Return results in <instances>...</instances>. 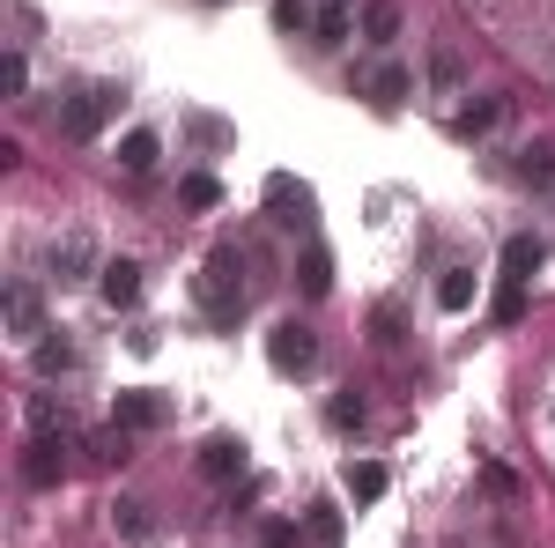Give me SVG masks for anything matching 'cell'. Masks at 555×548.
Segmentation results:
<instances>
[{
    "mask_svg": "<svg viewBox=\"0 0 555 548\" xmlns=\"http://www.w3.org/2000/svg\"><path fill=\"white\" fill-rule=\"evenodd\" d=\"M96 290H104V304H112V311H127L133 296H141V267H133V259H112V267L96 275Z\"/></svg>",
    "mask_w": 555,
    "mask_h": 548,
    "instance_id": "obj_10",
    "label": "cell"
},
{
    "mask_svg": "<svg viewBox=\"0 0 555 548\" xmlns=\"http://www.w3.org/2000/svg\"><path fill=\"white\" fill-rule=\"evenodd\" d=\"M518 178H533V186H548V178H555V149H548V141L518 149Z\"/></svg>",
    "mask_w": 555,
    "mask_h": 548,
    "instance_id": "obj_19",
    "label": "cell"
},
{
    "mask_svg": "<svg viewBox=\"0 0 555 548\" xmlns=\"http://www.w3.org/2000/svg\"><path fill=\"white\" fill-rule=\"evenodd\" d=\"M185 133H193V141H230V127H222V119H208V112H193V119H185Z\"/></svg>",
    "mask_w": 555,
    "mask_h": 548,
    "instance_id": "obj_29",
    "label": "cell"
},
{
    "mask_svg": "<svg viewBox=\"0 0 555 548\" xmlns=\"http://www.w3.org/2000/svg\"><path fill=\"white\" fill-rule=\"evenodd\" d=\"M267 208H274V222H311V186L289 178V170H274L267 178Z\"/></svg>",
    "mask_w": 555,
    "mask_h": 548,
    "instance_id": "obj_6",
    "label": "cell"
},
{
    "mask_svg": "<svg viewBox=\"0 0 555 548\" xmlns=\"http://www.w3.org/2000/svg\"><path fill=\"white\" fill-rule=\"evenodd\" d=\"M267 364H274V371H289V379H304V371L319 364V334L297 327V319H282V327L267 334Z\"/></svg>",
    "mask_w": 555,
    "mask_h": 548,
    "instance_id": "obj_4",
    "label": "cell"
},
{
    "mask_svg": "<svg viewBox=\"0 0 555 548\" xmlns=\"http://www.w3.org/2000/svg\"><path fill=\"white\" fill-rule=\"evenodd\" d=\"M371 104H400V97H408V89H415V75H408V67H392V60H378V67H371Z\"/></svg>",
    "mask_w": 555,
    "mask_h": 548,
    "instance_id": "obj_11",
    "label": "cell"
},
{
    "mask_svg": "<svg viewBox=\"0 0 555 548\" xmlns=\"http://www.w3.org/2000/svg\"><path fill=\"white\" fill-rule=\"evenodd\" d=\"M44 275H52L60 290H67V282H89V275H104V267H96V238H89V230H60V238L44 245Z\"/></svg>",
    "mask_w": 555,
    "mask_h": 548,
    "instance_id": "obj_3",
    "label": "cell"
},
{
    "mask_svg": "<svg viewBox=\"0 0 555 548\" xmlns=\"http://www.w3.org/2000/svg\"><path fill=\"white\" fill-rule=\"evenodd\" d=\"M363 38H371V44L400 38V8H392V0H371V8H363Z\"/></svg>",
    "mask_w": 555,
    "mask_h": 548,
    "instance_id": "obj_14",
    "label": "cell"
},
{
    "mask_svg": "<svg viewBox=\"0 0 555 548\" xmlns=\"http://www.w3.org/2000/svg\"><path fill=\"white\" fill-rule=\"evenodd\" d=\"M348 497H356V505H378L385 497V467L378 460H348Z\"/></svg>",
    "mask_w": 555,
    "mask_h": 548,
    "instance_id": "obj_12",
    "label": "cell"
},
{
    "mask_svg": "<svg viewBox=\"0 0 555 548\" xmlns=\"http://www.w3.org/2000/svg\"><path fill=\"white\" fill-rule=\"evenodd\" d=\"M185 201H193V208H215V201H222V186H215L208 170H193V178H185Z\"/></svg>",
    "mask_w": 555,
    "mask_h": 548,
    "instance_id": "obj_26",
    "label": "cell"
},
{
    "mask_svg": "<svg viewBox=\"0 0 555 548\" xmlns=\"http://www.w3.org/2000/svg\"><path fill=\"white\" fill-rule=\"evenodd\" d=\"M8 334H44V304H38V290H30V282H15V290H8Z\"/></svg>",
    "mask_w": 555,
    "mask_h": 548,
    "instance_id": "obj_9",
    "label": "cell"
},
{
    "mask_svg": "<svg viewBox=\"0 0 555 548\" xmlns=\"http://www.w3.org/2000/svg\"><path fill=\"white\" fill-rule=\"evenodd\" d=\"M75 364H82V348H75L67 334H60V341H38V371H44V379H67Z\"/></svg>",
    "mask_w": 555,
    "mask_h": 548,
    "instance_id": "obj_13",
    "label": "cell"
},
{
    "mask_svg": "<svg viewBox=\"0 0 555 548\" xmlns=\"http://www.w3.org/2000/svg\"><path fill=\"white\" fill-rule=\"evenodd\" d=\"M0 89H8V97H23V89H30V60H23V52H8V60H0Z\"/></svg>",
    "mask_w": 555,
    "mask_h": 548,
    "instance_id": "obj_25",
    "label": "cell"
},
{
    "mask_svg": "<svg viewBox=\"0 0 555 548\" xmlns=\"http://www.w3.org/2000/svg\"><path fill=\"white\" fill-rule=\"evenodd\" d=\"M326 422H334V430H356V422H363V393H334V400H326Z\"/></svg>",
    "mask_w": 555,
    "mask_h": 548,
    "instance_id": "obj_22",
    "label": "cell"
},
{
    "mask_svg": "<svg viewBox=\"0 0 555 548\" xmlns=\"http://www.w3.org/2000/svg\"><path fill=\"white\" fill-rule=\"evenodd\" d=\"M112 422H119V430H164V422H171V400H164V393H119V400H112Z\"/></svg>",
    "mask_w": 555,
    "mask_h": 548,
    "instance_id": "obj_5",
    "label": "cell"
},
{
    "mask_svg": "<svg viewBox=\"0 0 555 548\" xmlns=\"http://www.w3.org/2000/svg\"><path fill=\"white\" fill-rule=\"evenodd\" d=\"M319 8H356V0H319Z\"/></svg>",
    "mask_w": 555,
    "mask_h": 548,
    "instance_id": "obj_32",
    "label": "cell"
},
{
    "mask_svg": "<svg viewBox=\"0 0 555 548\" xmlns=\"http://www.w3.org/2000/svg\"><path fill=\"white\" fill-rule=\"evenodd\" d=\"M201 474H208V482H237V474H245V445H237V437H208V445H201Z\"/></svg>",
    "mask_w": 555,
    "mask_h": 548,
    "instance_id": "obj_8",
    "label": "cell"
},
{
    "mask_svg": "<svg viewBox=\"0 0 555 548\" xmlns=\"http://www.w3.org/2000/svg\"><path fill=\"white\" fill-rule=\"evenodd\" d=\"M533 267H541V238H512L504 245V282H526Z\"/></svg>",
    "mask_w": 555,
    "mask_h": 548,
    "instance_id": "obj_15",
    "label": "cell"
},
{
    "mask_svg": "<svg viewBox=\"0 0 555 548\" xmlns=\"http://www.w3.org/2000/svg\"><path fill=\"white\" fill-rule=\"evenodd\" d=\"M304 534H311V548H341V511H334V505H311Z\"/></svg>",
    "mask_w": 555,
    "mask_h": 548,
    "instance_id": "obj_16",
    "label": "cell"
},
{
    "mask_svg": "<svg viewBox=\"0 0 555 548\" xmlns=\"http://www.w3.org/2000/svg\"><path fill=\"white\" fill-rule=\"evenodd\" d=\"M518 311H526V282H504V290H496V319H504V327H512Z\"/></svg>",
    "mask_w": 555,
    "mask_h": 548,
    "instance_id": "obj_28",
    "label": "cell"
},
{
    "mask_svg": "<svg viewBox=\"0 0 555 548\" xmlns=\"http://www.w3.org/2000/svg\"><path fill=\"white\" fill-rule=\"evenodd\" d=\"M437 304H444V311H467V304H474V275H467V267H444V282H437Z\"/></svg>",
    "mask_w": 555,
    "mask_h": 548,
    "instance_id": "obj_17",
    "label": "cell"
},
{
    "mask_svg": "<svg viewBox=\"0 0 555 548\" xmlns=\"http://www.w3.org/2000/svg\"><path fill=\"white\" fill-rule=\"evenodd\" d=\"M259 541H267V548H289V541H297V526H289V519H267V526H259Z\"/></svg>",
    "mask_w": 555,
    "mask_h": 548,
    "instance_id": "obj_30",
    "label": "cell"
},
{
    "mask_svg": "<svg viewBox=\"0 0 555 548\" xmlns=\"http://www.w3.org/2000/svg\"><path fill=\"white\" fill-rule=\"evenodd\" d=\"M245 296H253V282H245V259L222 245V253L201 267V304H208V319H237V311H245Z\"/></svg>",
    "mask_w": 555,
    "mask_h": 548,
    "instance_id": "obj_1",
    "label": "cell"
},
{
    "mask_svg": "<svg viewBox=\"0 0 555 548\" xmlns=\"http://www.w3.org/2000/svg\"><path fill=\"white\" fill-rule=\"evenodd\" d=\"M112 526H119L127 541H149V505H133V497H119V505H112Z\"/></svg>",
    "mask_w": 555,
    "mask_h": 548,
    "instance_id": "obj_20",
    "label": "cell"
},
{
    "mask_svg": "<svg viewBox=\"0 0 555 548\" xmlns=\"http://www.w3.org/2000/svg\"><path fill=\"white\" fill-rule=\"evenodd\" d=\"M119 97H127V89H112V82L67 89V104H60V133H67V141H96V127L119 112Z\"/></svg>",
    "mask_w": 555,
    "mask_h": 548,
    "instance_id": "obj_2",
    "label": "cell"
},
{
    "mask_svg": "<svg viewBox=\"0 0 555 548\" xmlns=\"http://www.w3.org/2000/svg\"><path fill=\"white\" fill-rule=\"evenodd\" d=\"M274 23L282 30H311V0H274Z\"/></svg>",
    "mask_w": 555,
    "mask_h": 548,
    "instance_id": "obj_27",
    "label": "cell"
},
{
    "mask_svg": "<svg viewBox=\"0 0 555 548\" xmlns=\"http://www.w3.org/2000/svg\"><path fill=\"white\" fill-rule=\"evenodd\" d=\"M371 327H378V341H385V348H392V341H400V311L385 304V311H378V319H371Z\"/></svg>",
    "mask_w": 555,
    "mask_h": 548,
    "instance_id": "obj_31",
    "label": "cell"
},
{
    "mask_svg": "<svg viewBox=\"0 0 555 548\" xmlns=\"http://www.w3.org/2000/svg\"><path fill=\"white\" fill-rule=\"evenodd\" d=\"M156 156H164V149H156V133H149V127L119 141V164H127V170H156Z\"/></svg>",
    "mask_w": 555,
    "mask_h": 548,
    "instance_id": "obj_18",
    "label": "cell"
},
{
    "mask_svg": "<svg viewBox=\"0 0 555 548\" xmlns=\"http://www.w3.org/2000/svg\"><path fill=\"white\" fill-rule=\"evenodd\" d=\"M304 290H311V296L334 290V259H326V253H304Z\"/></svg>",
    "mask_w": 555,
    "mask_h": 548,
    "instance_id": "obj_24",
    "label": "cell"
},
{
    "mask_svg": "<svg viewBox=\"0 0 555 548\" xmlns=\"http://www.w3.org/2000/svg\"><path fill=\"white\" fill-rule=\"evenodd\" d=\"M30 422H38V437H44V430H67V400L38 393V400H30Z\"/></svg>",
    "mask_w": 555,
    "mask_h": 548,
    "instance_id": "obj_23",
    "label": "cell"
},
{
    "mask_svg": "<svg viewBox=\"0 0 555 548\" xmlns=\"http://www.w3.org/2000/svg\"><path fill=\"white\" fill-rule=\"evenodd\" d=\"M60 474H67V437H52V430H44L38 445H30V460H23V482H38V489H52Z\"/></svg>",
    "mask_w": 555,
    "mask_h": 548,
    "instance_id": "obj_7",
    "label": "cell"
},
{
    "mask_svg": "<svg viewBox=\"0 0 555 548\" xmlns=\"http://www.w3.org/2000/svg\"><path fill=\"white\" fill-rule=\"evenodd\" d=\"M496 119H504V104H496V97H481V104H467V112H460L452 127H460V133H489Z\"/></svg>",
    "mask_w": 555,
    "mask_h": 548,
    "instance_id": "obj_21",
    "label": "cell"
}]
</instances>
